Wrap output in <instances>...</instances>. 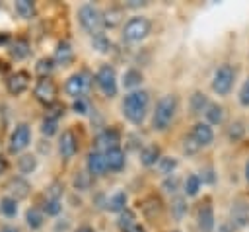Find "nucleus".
Listing matches in <instances>:
<instances>
[{"label": "nucleus", "instance_id": "nucleus-1", "mask_svg": "<svg viewBox=\"0 0 249 232\" xmlns=\"http://www.w3.org/2000/svg\"><path fill=\"white\" fill-rule=\"evenodd\" d=\"M148 105H150V94L146 90H132L123 99V115L132 125H142L148 115Z\"/></svg>", "mask_w": 249, "mask_h": 232}, {"label": "nucleus", "instance_id": "nucleus-2", "mask_svg": "<svg viewBox=\"0 0 249 232\" xmlns=\"http://www.w3.org/2000/svg\"><path fill=\"white\" fill-rule=\"evenodd\" d=\"M177 113V97L173 94H165L158 99L154 113H152V127L154 131H165Z\"/></svg>", "mask_w": 249, "mask_h": 232}, {"label": "nucleus", "instance_id": "nucleus-3", "mask_svg": "<svg viewBox=\"0 0 249 232\" xmlns=\"http://www.w3.org/2000/svg\"><path fill=\"white\" fill-rule=\"evenodd\" d=\"M78 21L86 33L95 35V33H99V29L103 25V14L93 4H82L78 8Z\"/></svg>", "mask_w": 249, "mask_h": 232}, {"label": "nucleus", "instance_id": "nucleus-4", "mask_svg": "<svg viewBox=\"0 0 249 232\" xmlns=\"http://www.w3.org/2000/svg\"><path fill=\"white\" fill-rule=\"evenodd\" d=\"M150 29H152V23H150L148 18H144V16H134V18H130V19L124 23V27H123V37H124L128 43H138V41H142L144 37H148Z\"/></svg>", "mask_w": 249, "mask_h": 232}, {"label": "nucleus", "instance_id": "nucleus-5", "mask_svg": "<svg viewBox=\"0 0 249 232\" xmlns=\"http://www.w3.org/2000/svg\"><path fill=\"white\" fill-rule=\"evenodd\" d=\"M235 84V68L231 64H220L212 78V90L218 96H228Z\"/></svg>", "mask_w": 249, "mask_h": 232}, {"label": "nucleus", "instance_id": "nucleus-6", "mask_svg": "<svg viewBox=\"0 0 249 232\" xmlns=\"http://www.w3.org/2000/svg\"><path fill=\"white\" fill-rule=\"evenodd\" d=\"M95 82H97L99 90H101L107 97H115V96H117L119 86H117V74H115V68H113V66H109V64L99 66V70H97V74H95Z\"/></svg>", "mask_w": 249, "mask_h": 232}, {"label": "nucleus", "instance_id": "nucleus-7", "mask_svg": "<svg viewBox=\"0 0 249 232\" xmlns=\"http://www.w3.org/2000/svg\"><path fill=\"white\" fill-rule=\"evenodd\" d=\"M89 86H91V80L86 72H74L72 76H68V80L64 84V92L68 96H72L74 99H80L89 92Z\"/></svg>", "mask_w": 249, "mask_h": 232}, {"label": "nucleus", "instance_id": "nucleus-8", "mask_svg": "<svg viewBox=\"0 0 249 232\" xmlns=\"http://www.w3.org/2000/svg\"><path fill=\"white\" fill-rule=\"evenodd\" d=\"M29 142H31V129H29L27 123H19V125H16V129H14L12 135H10L8 150H10L12 154H18V152L25 150V148L29 146Z\"/></svg>", "mask_w": 249, "mask_h": 232}, {"label": "nucleus", "instance_id": "nucleus-9", "mask_svg": "<svg viewBox=\"0 0 249 232\" xmlns=\"http://www.w3.org/2000/svg\"><path fill=\"white\" fill-rule=\"evenodd\" d=\"M33 96L41 101V103H45V105H51V103H54V99H56V84L47 76V78H41V80H37V84H35V88H33Z\"/></svg>", "mask_w": 249, "mask_h": 232}, {"label": "nucleus", "instance_id": "nucleus-10", "mask_svg": "<svg viewBox=\"0 0 249 232\" xmlns=\"http://www.w3.org/2000/svg\"><path fill=\"white\" fill-rule=\"evenodd\" d=\"M27 88H29V74H27L25 70H18V72L10 74L8 80H6V90H8L12 96H19V94H23Z\"/></svg>", "mask_w": 249, "mask_h": 232}, {"label": "nucleus", "instance_id": "nucleus-11", "mask_svg": "<svg viewBox=\"0 0 249 232\" xmlns=\"http://www.w3.org/2000/svg\"><path fill=\"white\" fill-rule=\"evenodd\" d=\"M58 152L62 158H72L78 152V138H76L74 131H70V129L62 131L60 140H58Z\"/></svg>", "mask_w": 249, "mask_h": 232}, {"label": "nucleus", "instance_id": "nucleus-12", "mask_svg": "<svg viewBox=\"0 0 249 232\" xmlns=\"http://www.w3.org/2000/svg\"><path fill=\"white\" fill-rule=\"evenodd\" d=\"M196 220H198V228L200 232H212L216 226V218H214V209L210 203H204L198 207L196 213Z\"/></svg>", "mask_w": 249, "mask_h": 232}, {"label": "nucleus", "instance_id": "nucleus-13", "mask_svg": "<svg viewBox=\"0 0 249 232\" xmlns=\"http://www.w3.org/2000/svg\"><path fill=\"white\" fill-rule=\"evenodd\" d=\"M191 138L198 144V146H208L214 140V131L208 123H196L191 131Z\"/></svg>", "mask_w": 249, "mask_h": 232}, {"label": "nucleus", "instance_id": "nucleus-14", "mask_svg": "<svg viewBox=\"0 0 249 232\" xmlns=\"http://www.w3.org/2000/svg\"><path fill=\"white\" fill-rule=\"evenodd\" d=\"M119 140H121L119 131H117V129H113V127H107V129H103V131L97 135L95 144H97L99 148H103V152H105V150H109V148L119 146Z\"/></svg>", "mask_w": 249, "mask_h": 232}, {"label": "nucleus", "instance_id": "nucleus-15", "mask_svg": "<svg viewBox=\"0 0 249 232\" xmlns=\"http://www.w3.org/2000/svg\"><path fill=\"white\" fill-rule=\"evenodd\" d=\"M86 166H88V172L91 175H103L107 172V164H105V156L101 150H91L88 154V160H86Z\"/></svg>", "mask_w": 249, "mask_h": 232}, {"label": "nucleus", "instance_id": "nucleus-16", "mask_svg": "<svg viewBox=\"0 0 249 232\" xmlns=\"http://www.w3.org/2000/svg\"><path fill=\"white\" fill-rule=\"evenodd\" d=\"M6 189H8V193L14 201H21L29 195V183L23 177H12L6 185Z\"/></svg>", "mask_w": 249, "mask_h": 232}, {"label": "nucleus", "instance_id": "nucleus-17", "mask_svg": "<svg viewBox=\"0 0 249 232\" xmlns=\"http://www.w3.org/2000/svg\"><path fill=\"white\" fill-rule=\"evenodd\" d=\"M103 156H105V164H107V170H113V172H119V170H123V166H124V152H123L119 146L105 150V152H103Z\"/></svg>", "mask_w": 249, "mask_h": 232}, {"label": "nucleus", "instance_id": "nucleus-18", "mask_svg": "<svg viewBox=\"0 0 249 232\" xmlns=\"http://www.w3.org/2000/svg\"><path fill=\"white\" fill-rule=\"evenodd\" d=\"M160 158H161L160 156V148L156 144H148V146H144L140 150V162L144 166H156L160 162Z\"/></svg>", "mask_w": 249, "mask_h": 232}, {"label": "nucleus", "instance_id": "nucleus-19", "mask_svg": "<svg viewBox=\"0 0 249 232\" xmlns=\"http://www.w3.org/2000/svg\"><path fill=\"white\" fill-rule=\"evenodd\" d=\"M249 220V207L245 203H235L231 207V222L235 226H245Z\"/></svg>", "mask_w": 249, "mask_h": 232}, {"label": "nucleus", "instance_id": "nucleus-20", "mask_svg": "<svg viewBox=\"0 0 249 232\" xmlns=\"http://www.w3.org/2000/svg\"><path fill=\"white\" fill-rule=\"evenodd\" d=\"M25 220H27V226H29L31 230H39V228L43 226V222H45V214H43L37 207H31V209H27V213H25Z\"/></svg>", "mask_w": 249, "mask_h": 232}, {"label": "nucleus", "instance_id": "nucleus-21", "mask_svg": "<svg viewBox=\"0 0 249 232\" xmlns=\"http://www.w3.org/2000/svg\"><path fill=\"white\" fill-rule=\"evenodd\" d=\"M121 19H123V10L121 8H115L113 6V8L105 10V14H103V25L109 27V29L117 27L121 23Z\"/></svg>", "mask_w": 249, "mask_h": 232}, {"label": "nucleus", "instance_id": "nucleus-22", "mask_svg": "<svg viewBox=\"0 0 249 232\" xmlns=\"http://www.w3.org/2000/svg\"><path fill=\"white\" fill-rule=\"evenodd\" d=\"M204 115L208 119V125H220L224 121V107L218 103H208Z\"/></svg>", "mask_w": 249, "mask_h": 232}, {"label": "nucleus", "instance_id": "nucleus-23", "mask_svg": "<svg viewBox=\"0 0 249 232\" xmlns=\"http://www.w3.org/2000/svg\"><path fill=\"white\" fill-rule=\"evenodd\" d=\"M124 205H126V193L124 191H117L115 195H111L107 199V209L113 213H123L126 209Z\"/></svg>", "mask_w": 249, "mask_h": 232}, {"label": "nucleus", "instance_id": "nucleus-24", "mask_svg": "<svg viewBox=\"0 0 249 232\" xmlns=\"http://www.w3.org/2000/svg\"><path fill=\"white\" fill-rule=\"evenodd\" d=\"M10 55H12V58H16V60H23V58L29 55V45H27V41L16 39V41L10 45Z\"/></svg>", "mask_w": 249, "mask_h": 232}, {"label": "nucleus", "instance_id": "nucleus-25", "mask_svg": "<svg viewBox=\"0 0 249 232\" xmlns=\"http://www.w3.org/2000/svg\"><path fill=\"white\" fill-rule=\"evenodd\" d=\"M14 10H16V14L19 18L29 19L35 14V4L31 0H18V2H14Z\"/></svg>", "mask_w": 249, "mask_h": 232}, {"label": "nucleus", "instance_id": "nucleus-26", "mask_svg": "<svg viewBox=\"0 0 249 232\" xmlns=\"http://www.w3.org/2000/svg\"><path fill=\"white\" fill-rule=\"evenodd\" d=\"M142 72L136 70V68H128L124 74H123V86L124 88H138L142 84Z\"/></svg>", "mask_w": 249, "mask_h": 232}, {"label": "nucleus", "instance_id": "nucleus-27", "mask_svg": "<svg viewBox=\"0 0 249 232\" xmlns=\"http://www.w3.org/2000/svg\"><path fill=\"white\" fill-rule=\"evenodd\" d=\"M189 105H191V111L193 113H202L208 107V99H206V96L202 92H195L191 96V99H189Z\"/></svg>", "mask_w": 249, "mask_h": 232}, {"label": "nucleus", "instance_id": "nucleus-28", "mask_svg": "<svg viewBox=\"0 0 249 232\" xmlns=\"http://www.w3.org/2000/svg\"><path fill=\"white\" fill-rule=\"evenodd\" d=\"M91 47L97 51V53H109L111 51V41H109V37L105 35V33H95V35H91Z\"/></svg>", "mask_w": 249, "mask_h": 232}, {"label": "nucleus", "instance_id": "nucleus-29", "mask_svg": "<svg viewBox=\"0 0 249 232\" xmlns=\"http://www.w3.org/2000/svg\"><path fill=\"white\" fill-rule=\"evenodd\" d=\"M0 213L6 218H14L18 214V201H14L12 197H2L0 199Z\"/></svg>", "mask_w": 249, "mask_h": 232}, {"label": "nucleus", "instance_id": "nucleus-30", "mask_svg": "<svg viewBox=\"0 0 249 232\" xmlns=\"http://www.w3.org/2000/svg\"><path fill=\"white\" fill-rule=\"evenodd\" d=\"M117 224H119L121 232H126L130 226L136 224V216H134V213H132L130 209H124L123 213H119V220H117Z\"/></svg>", "mask_w": 249, "mask_h": 232}, {"label": "nucleus", "instance_id": "nucleus-31", "mask_svg": "<svg viewBox=\"0 0 249 232\" xmlns=\"http://www.w3.org/2000/svg\"><path fill=\"white\" fill-rule=\"evenodd\" d=\"M35 168H37V160H35V156H31V154H23V156L18 158V170H19L21 174H31Z\"/></svg>", "mask_w": 249, "mask_h": 232}, {"label": "nucleus", "instance_id": "nucleus-32", "mask_svg": "<svg viewBox=\"0 0 249 232\" xmlns=\"http://www.w3.org/2000/svg\"><path fill=\"white\" fill-rule=\"evenodd\" d=\"M200 175H196V174H191V175H187V179H185V193H187V197H195L196 193H198V189H200Z\"/></svg>", "mask_w": 249, "mask_h": 232}, {"label": "nucleus", "instance_id": "nucleus-33", "mask_svg": "<svg viewBox=\"0 0 249 232\" xmlns=\"http://www.w3.org/2000/svg\"><path fill=\"white\" fill-rule=\"evenodd\" d=\"M54 60H56V62H60V64H66V62H70V60H72V49H70V45H68V43H60V45L56 47Z\"/></svg>", "mask_w": 249, "mask_h": 232}, {"label": "nucleus", "instance_id": "nucleus-34", "mask_svg": "<svg viewBox=\"0 0 249 232\" xmlns=\"http://www.w3.org/2000/svg\"><path fill=\"white\" fill-rule=\"evenodd\" d=\"M91 179H93V175L89 172H78L74 177V187L80 191H88L91 185Z\"/></svg>", "mask_w": 249, "mask_h": 232}, {"label": "nucleus", "instance_id": "nucleus-35", "mask_svg": "<svg viewBox=\"0 0 249 232\" xmlns=\"http://www.w3.org/2000/svg\"><path fill=\"white\" fill-rule=\"evenodd\" d=\"M56 131H58V119H54V117H45L43 123H41V133H43L45 136H53V135H56Z\"/></svg>", "mask_w": 249, "mask_h": 232}, {"label": "nucleus", "instance_id": "nucleus-36", "mask_svg": "<svg viewBox=\"0 0 249 232\" xmlns=\"http://www.w3.org/2000/svg\"><path fill=\"white\" fill-rule=\"evenodd\" d=\"M171 213L175 216V220H181L187 213V205H185V199L183 197H175L173 203H171Z\"/></svg>", "mask_w": 249, "mask_h": 232}, {"label": "nucleus", "instance_id": "nucleus-37", "mask_svg": "<svg viewBox=\"0 0 249 232\" xmlns=\"http://www.w3.org/2000/svg\"><path fill=\"white\" fill-rule=\"evenodd\" d=\"M53 68H54V60H53V58H41V60L37 62V66H35V70H37V74H39L41 78H47Z\"/></svg>", "mask_w": 249, "mask_h": 232}, {"label": "nucleus", "instance_id": "nucleus-38", "mask_svg": "<svg viewBox=\"0 0 249 232\" xmlns=\"http://www.w3.org/2000/svg\"><path fill=\"white\" fill-rule=\"evenodd\" d=\"M175 166H177V160L175 158H160V162H158V168H160V172L163 175H173Z\"/></svg>", "mask_w": 249, "mask_h": 232}, {"label": "nucleus", "instance_id": "nucleus-39", "mask_svg": "<svg viewBox=\"0 0 249 232\" xmlns=\"http://www.w3.org/2000/svg\"><path fill=\"white\" fill-rule=\"evenodd\" d=\"M60 209H62L60 201H54V199H47V201H45V213H47L49 216H56V214L60 213Z\"/></svg>", "mask_w": 249, "mask_h": 232}, {"label": "nucleus", "instance_id": "nucleus-40", "mask_svg": "<svg viewBox=\"0 0 249 232\" xmlns=\"http://www.w3.org/2000/svg\"><path fill=\"white\" fill-rule=\"evenodd\" d=\"M177 187H179V179H177L175 175H167L165 181H163V191L173 195V193L177 191Z\"/></svg>", "mask_w": 249, "mask_h": 232}, {"label": "nucleus", "instance_id": "nucleus-41", "mask_svg": "<svg viewBox=\"0 0 249 232\" xmlns=\"http://www.w3.org/2000/svg\"><path fill=\"white\" fill-rule=\"evenodd\" d=\"M60 195H62V185L58 181H54L49 189H47V199H54V201H60Z\"/></svg>", "mask_w": 249, "mask_h": 232}, {"label": "nucleus", "instance_id": "nucleus-42", "mask_svg": "<svg viewBox=\"0 0 249 232\" xmlns=\"http://www.w3.org/2000/svg\"><path fill=\"white\" fill-rule=\"evenodd\" d=\"M237 97H239V103H241L243 107H249V78L243 82V86H241Z\"/></svg>", "mask_w": 249, "mask_h": 232}, {"label": "nucleus", "instance_id": "nucleus-43", "mask_svg": "<svg viewBox=\"0 0 249 232\" xmlns=\"http://www.w3.org/2000/svg\"><path fill=\"white\" fill-rule=\"evenodd\" d=\"M241 135H243V125H241V123H233V125L230 127V131H228V136H230L231 140H239Z\"/></svg>", "mask_w": 249, "mask_h": 232}, {"label": "nucleus", "instance_id": "nucleus-44", "mask_svg": "<svg viewBox=\"0 0 249 232\" xmlns=\"http://www.w3.org/2000/svg\"><path fill=\"white\" fill-rule=\"evenodd\" d=\"M72 109H74L76 113H80V115H86V113L89 111V107H88V103H86V99H84V97H80V99H74V103H72Z\"/></svg>", "mask_w": 249, "mask_h": 232}, {"label": "nucleus", "instance_id": "nucleus-45", "mask_svg": "<svg viewBox=\"0 0 249 232\" xmlns=\"http://www.w3.org/2000/svg\"><path fill=\"white\" fill-rule=\"evenodd\" d=\"M198 148H200V146H198L191 136H189V138H185V152H187V154H195Z\"/></svg>", "mask_w": 249, "mask_h": 232}, {"label": "nucleus", "instance_id": "nucleus-46", "mask_svg": "<svg viewBox=\"0 0 249 232\" xmlns=\"http://www.w3.org/2000/svg\"><path fill=\"white\" fill-rule=\"evenodd\" d=\"M200 181H208V183H212V181H214V172H212V168L204 170V175H202V179H200Z\"/></svg>", "mask_w": 249, "mask_h": 232}, {"label": "nucleus", "instance_id": "nucleus-47", "mask_svg": "<svg viewBox=\"0 0 249 232\" xmlns=\"http://www.w3.org/2000/svg\"><path fill=\"white\" fill-rule=\"evenodd\" d=\"M126 232H146V228H144L142 224H138V222H136V224H134V226H130Z\"/></svg>", "mask_w": 249, "mask_h": 232}, {"label": "nucleus", "instance_id": "nucleus-48", "mask_svg": "<svg viewBox=\"0 0 249 232\" xmlns=\"http://www.w3.org/2000/svg\"><path fill=\"white\" fill-rule=\"evenodd\" d=\"M6 170H8V162H6V158L0 154V175H2Z\"/></svg>", "mask_w": 249, "mask_h": 232}, {"label": "nucleus", "instance_id": "nucleus-49", "mask_svg": "<svg viewBox=\"0 0 249 232\" xmlns=\"http://www.w3.org/2000/svg\"><path fill=\"white\" fill-rule=\"evenodd\" d=\"M76 232H95L91 226H88V224H84V226H78L76 228Z\"/></svg>", "mask_w": 249, "mask_h": 232}, {"label": "nucleus", "instance_id": "nucleus-50", "mask_svg": "<svg viewBox=\"0 0 249 232\" xmlns=\"http://www.w3.org/2000/svg\"><path fill=\"white\" fill-rule=\"evenodd\" d=\"M144 4H146V2H138V0H130V2H128L130 8H138V6H144Z\"/></svg>", "mask_w": 249, "mask_h": 232}, {"label": "nucleus", "instance_id": "nucleus-51", "mask_svg": "<svg viewBox=\"0 0 249 232\" xmlns=\"http://www.w3.org/2000/svg\"><path fill=\"white\" fill-rule=\"evenodd\" d=\"M0 232H18V230H16V228H12V226H4Z\"/></svg>", "mask_w": 249, "mask_h": 232}, {"label": "nucleus", "instance_id": "nucleus-52", "mask_svg": "<svg viewBox=\"0 0 249 232\" xmlns=\"http://www.w3.org/2000/svg\"><path fill=\"white\" fill-rule=\"evenodd\" d=\"M6 41H8V33H2L0 35V43H6Z\"/></svg>", "mask_w": 249, "mask_h": 232}, {"label": "nucleus", "instance_id": "nucleus-53", "mask_svg": "<svg viewBox=\"0 0 249 232\" xmlns=\"http://www.w3.org/2000/svg\"><path fill=\"white\" fill-rule=\"evenodd\" d=\"M245 177H247V181H249V162H247V166H245Z\"/></svg>", "mask_w": 249, "mask_h": 232}, {"label": "nucleus", "instance_id": "nucleus-54", "mask_svg": "<svg viewBox=\"0 0 249 232\" xmlns=\"http://www.w3.org/2000/svg\"><path fill=\"white\" fill-rule=\"evenodd\" d=\"M173 232H177V230H173Z\"/></svg>", "mask_w": 249, "mask_h": 232}]
</instances>
